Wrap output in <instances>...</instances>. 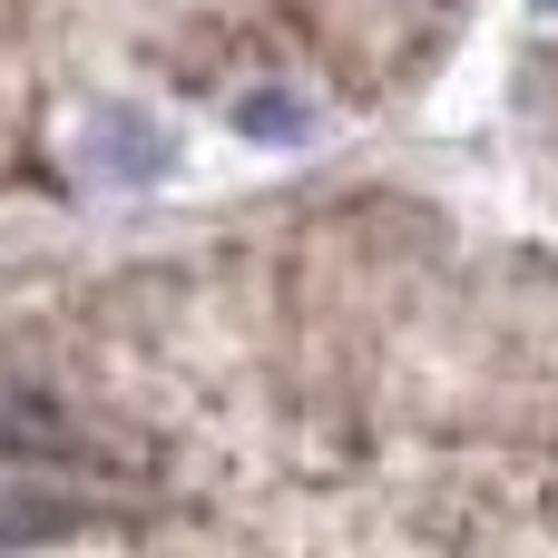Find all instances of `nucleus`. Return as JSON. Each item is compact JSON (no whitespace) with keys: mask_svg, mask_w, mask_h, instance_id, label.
I'll return each mask as SVG.
<instances>
[{"mask_svg":"<svg viewBox=\"0 0 558 558\" xmlns=\"http://www.w3.org/2000/svg\"><path fill=\"white\" fill-rule=\"evenodd\" d=\"M549 10H558V0H549Z\"/></svg>","mask_w":558,"mask_h":558,"instance_id":"nucleus-1","label":"nucleus"}]
</instances>
